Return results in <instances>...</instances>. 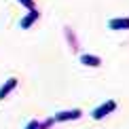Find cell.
Wrapping results in <instances>:
<instances>
[{
	"label": "cell",
	"instance_id": "obj_1",
	"mask_svg": "<svg viewBox=\"0 0 129 129\" xmlns=\"http://www.w3.org/2000/svg\"><path fill=\"white\" fill-rule=\"evenodd\" d=\"M110 108H114V102H108V106H104L102 110H95V112H93V116H95V119H100V116L104 114V112H108Z\"/></svg>",
	"mask_w": 129,
	"mask_h": 129
},
{
	"label": "cell",
	"instance_id": "obj_2",
	"mask_svg": "<svg viewBox=\"0 0 129 129\" xmlns=\"http://www.w3.org/2000/svg\"><path fill=\"white\" fill-rule=\"evenodd\" d=\"M11 87H15V78H13V80H9V83H7V85H4V89H2V91H0V98H4V95H7V93H9V91H11Z\"/></svg>",
	"mask_w": 129,
	"mask_h": 129
},
{
	"label": "cell",
	"instance_id": "obj_3",
	"mask_svg": "<svg viewBox=\"0 0 129 129\" xmlns=\"http://www.w3.org/2000/svg\"><path fill=\"white\" fill-rule=\"evenodd\" d=\"M112 28H127V25H129V21H112Z\"/></svg>",
	"mask_w": 129,
	"mask_h": 129
},
{
	"label": "cell",
	"instance_id": "obj_4",
	"mask_svg": "<svg viewBox=\"0 0 129 129\" xmlns=\"http://www.w3.org/2000/svg\"><path fill=\"white\" fill-rule=\"evenodd\" d=\"M34 17H36V13H32V15H28V17H25V21H23V28H28V25L32 23V21H34Z\"/></svg>",
	"mask_w": 129,
	"mask_h": 129
},
{
	"label": "cell",
	"instance_id": "obj_5",
	"mask_svg": "<svg viewBox=\"0 0 129 129\" xmlns=\"http://www.w3.org/2000/svg\"><path fill=\"white\" fill-rule=\"evenodd\" d=\"M23 4H25V7H30V9H32V0H23Z\"/></svg>",
	"mask_w": 129,
	"mask_h": 129
}]
</instances>
